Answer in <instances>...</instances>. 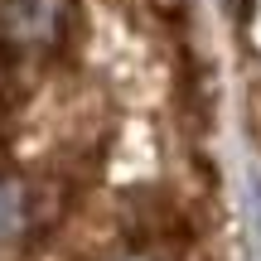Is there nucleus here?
<instances>
[{
  "mask_svg": "<svg viewBox=\"0 0 261 261\" xmlns=\"http://www.w3.org/2000/svg\"><path fill=\"white\" fill-rule=\"evenodd\" d=\"M5 34L15 44H54L58 34V0H5V15H0Z\"/></svg>",
  "mask_w": 261,
  "mask_h": 261,
  "instance_id": "1",
  "label": "nucleus"
},
{
  "mask_svg": "<svg viewBox=\"0 0 261 261\" xmlns=\"http://www.w3.org/2000/svg\"><path fill=\"white\" fill-rule=\"evenodd\" d=\"M29 218V194L19 179H0V242L5 237H15L19 227H24Z\"/></svg>",
  "mask_w": 261,
  "mask_h": 261,
  "instance_id": "2",
  "label": "nucleus"
},
{
  "mask_svg": "<svg viewBox=\"0 0 261 261\" xmlns=\"http://www.w3.org/2000/svg\"><path fill=\"white\" fill-rule=\"evenodd\" d=\"M116 261H155V256H145V252H126V256H116Z\"/></svg>",
  "mask_w": 261,
  "mask_h": 261,
  "instance_id": "3",
  "label": "nucleus"
}]
</instances>
